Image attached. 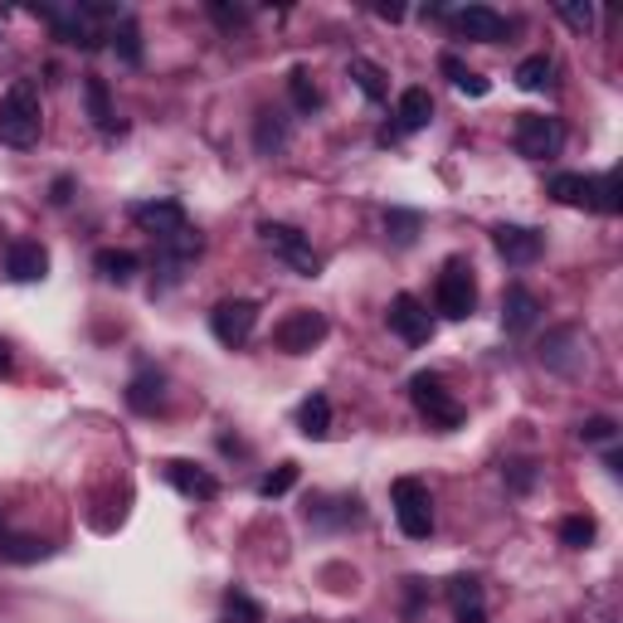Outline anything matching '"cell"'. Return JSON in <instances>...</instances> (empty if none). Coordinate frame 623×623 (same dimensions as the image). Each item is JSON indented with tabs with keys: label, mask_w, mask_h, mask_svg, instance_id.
<instances>
[{
	"label": "cell",
	"mask_w": 623,
	"mask_h": 623,
	"mask_svg": "<svg viewBox=\"0 0 623 623\" xmlns=\"http://www.w3.org/2000/svg\"><path fill=\"white\" fill-rule=\"evenodd\" d=\"M0 142L15 151L39 142V88L29 78H15L10 93L0 98Z\"/></svg>",
	"instance_id": "1"
},
{
	"label": "cell",
	"mask_w": 623,
	"mask_h": 623,
	"mask_svg": "<svg viewBox=\"0 0 623 623\" xmlns=\"http://www.w3.org/2000/svg\"><path fill=\"white\" fill-rule=\"evenodd\" d=\"M390 502H394V522H400V532L410 536V541H429V536H433V497H429V487H424L419 477H400V482L390 487Z\"/></svg>",
	"instance_id": "2"
},
{
	"label": "cell",
	"mask_w": 623,
	"mask_h": 623,
	"mask_svg": "<svg viewBox=\"0 0 623 623\" xmlns=\"http://www.w3.org/2000/svg\"><path fill=\"white\" fill-rule=\"evenodd\" d=\"M258 239H264V244L273 248L288 268H293V273H303V278H317L321 273V258H317V248H312V239L303 230H293V224L264 220V224H258Z\"/></svg>",
	"instance_id": "3"
},
{
	"label": "cell",
	"mask_w": 623,
	"mask_h": 623,
	"mask_svg": "<svg viewBox=\"0 0 623 623\" xmlns=\"http://www.w3.org/2000/svg\"><path fill=\"white\" fill-rule=\"evenodd\" d=\"M410 394H414V410H419L424 419L433 424V429H459V424L467 419L463 404L453 400L449 390H443L439 376H414V380H410Z\"/></svg>",
	"instance_id": "4"
},
{
	"label": "cell",
	"mask_w": 623,
	"mask_h": 623,
	"mask_svg": "<svg viewBox=\"0 0 623 623\" xmlns=\"http://www.w3.org/2000/svg\"><path fill=\"white\" fill-rule=\"evenodd\" d=\"M321 341H327V317L312 312V307L288 312V317L273 327V346L288 351V356H307V351L321 346Z\"/></svg>",
	"instance_id": "5"
},
{
	"label": "cell",
	"mask_w": 623,
	"mask_h": 623,
	"mask_svg": "<svg viewBox=\"0 0 623 623\" xmlns=\"http://www.w3.org/2000/svg\"><path fill=\"white\" fill-rule=\"evenodd\" d=\"M516 151L532 156V161H546V156H555L565 147V127H560L555 118H546V112H522L516 118V132H512Z\"/></svg>",
	"instance_id": "6"
},
{
	"label": "cell",
	"mask_w": 623,
	"mask_h": 623,
	"mask_svg": "<svg viewBox=\"0 0 623 623\" xmlns=\"http://www.w3.org/2000/svg\"><path fill=\"white\" fill-rule=\"evenodd\" d=\"M541 366L555 370V376H579L589 366V341L579 327H560L541 341Z\"/></svg>",
	"instance_id": "7"
},
{
	"label": "cell",
	"mask_w": 623,
	"mask_h": 623,
	"mask_svg": "<svg viewBox=\"0 0 623 623\" xmlns=\"http://www.w3.org/2000/svg\"><path fill=\"white\" fill-rule=\"evenodd\" d=\"M433 297H439V312H443V317H453V321L473 317V307H477L473 268H467L463 258H453V264L439 273V288H433Z\"/></svg>",
	"instance_id": "8"
},
{
	"label": "cell",
	"mask_w": 623,
	"mask_h": 623,
	"mask_svg": "<svg viewBox=\"0 0 623 623\" xmlns=\"http://www.w3.org/2000/svg\"><path fill=\"white\" fill-rule=\"evenodd\" d=\"M254 327H258V307L248 303V297H230V303H220L210 312V331H215V341L220 346H230L239 351L248 337H254Z\"/></svg>",
	"instance_id": "9"
},
{
	"label": "cell",
	"mask_w": 623,
	"mask_h": 623,
	"mask_svg": "<svg viewBox=\"0 0 623 623\" xmlns=\"http://www.w3.org/2000/svg\"><path fill=\"white\" fill-rule=\"evenodd\" d=\"M132 224H137L142 234H151L156 244H166V239H175L181 230H191V224H185V210L175 200H142V205H132Z\"/></svg>",
	"instance_id": "10"
},
{
	"label": "cell",
	"mask_w": 623,
	"mask_h": 623,
	"mask_svg": "<svg viewBox=\"0 0 623 623\" xmlns=\"http://www.w3.org/2000/svg\"><path fill=\"white\" fill-rule=\"evenodd\" d=\"M390 331L400 341H410V346H424V341L433 337V317H429V307L419 303V297H410V293H400L390 303Z\"/></svg>",
	"instance_id": "11"
},
{
	"label": "cell",
	"mask_w": 623,
	"mask_h": 623,
	"mask_svg": "<svg viewBox=\"0 0 623 623\" xmlns=\"http://www.w3.org/2000/svg\"><path fill=\"white\" fill-rule=\"evenodd\" d=\"M492 244H497V254H502L506 264H516V268H526V264L541 258V234L526 230V224H497Z\"/></svg>",
	"instance_id": "12"
},
{
	"label": "cell",
	"mask_w": 623,
	"mask_h": 623,
	"mask_svg": "<svg viewBox=\"0 0 623 623\" xmlns=\"http://www.w3.org/2000/svg\"><path fill=\"white\" fill-rule=\"evenodd\" d=\"M453 29L467 39H477V45H497V39H506V20L497 15L492 5H467V10H453Z\"/></svg>",
	"instance_id": "13"
},
{
	"label": "cell",
	"mask_w": 623,
	"mask_h": 623,
	"mask_svg": "<svg viewBox=\"0 0 623 623\" xmlns=\"http://www.w3.org/2000/svg\"><path fill=\"white\" fill-rule=\"evenodd\" d=\"M5 273L15 278V283H39V278L49 273V254L35 244V239H20V244H10V254H5Z\"/></svg>",
	"instance_id": "14"
},
{
	"label": "cell",
	"mask_w": 623,
	"mask_h": 623,
	"mask_svg": "<svg viewBox=\"0 0 623 623\" xmlns=\"http://www.w3.org/2000/svg\"><path fill=\"white\" fill-rule=\"evenodd\" d=\"M536 317H541V303H536L532 288H506V297H502V327L512 331V337H522V331L536 327Z\"/></svg>",
	"instance_id": "15"
},
{
	"label": "cell",
	"mask_w": 623,
	"mask_h": 623,
	"mask_svg": "<svg viewBox=\"0 0 623 623\" xmlns=\"http://www.w3.org/2000/svg\"><path fill=\"white\" fill-rule=\"evenodd\" d=\"M166 477L175 482V492L195 497V502H215V497H220V482H215L205 467H195V463H171V467H166Z\"/></svg>",
	"instance_id": "16"
},
{
	"label": "cell",
	"mask_w": 623,
	"mask_h": 623,
	"mask_svg": "<svg viewBox=\"0 0 623 623\" xmlns=\"http://www.w3.org/2000/svg\"><path fill=\"white\" fill-rule=\"evenodd\" d=\"M449 604H453V619H459V623H487V609H482V585H477L473 575L449 579Z\"/></svg>",
	"instance_id": "17"
},
{
	"label": "cell",
	"mask_w": 623,
	"mask_h": 623,
	"mask_svg": "<svg viewBox=\"0 0 623 623\" xmlns=\"http://www.w3.org/2000/svg\"><path fill=\"white\" fill-rule=\"evenodd\" d=\"M394 118H400V132H419L433 122V98L429 88H404L400 102H394Z\"/></svg>",
	"instance_id": "18"
},
{
	"label": "cell",
	"mask_w": 623,
	"mask_h": 623,
	"mask_svg": "<svg viewBox=\"0 0 623 623\" xmlns=\"http://www.w3.org/2000/svg\"><path fill=\"white\" fill-rule=\"evenodd\" d=\"M254 147H258V156H278V151L288 147V122H283V112H273V108L258 112V122H254Z\"/></svg>",
	"instance_id": "19"
},
{
	"label": "cell",
	"mask_w": 623,
	"mask_h": 623,
	"mask_svg": "<svg viewBox=\"0 0 623 623\" xmlns=\"http://www.w3.org/2000/svg\"><path fill=\"white\" fill-rule=\"evenodd\" d=\"M550 195L560 205H595V175H575V171H560L550 181Z\"/></svg>",
	"instance_id": "20"
},
{
	"label": "cell",
	"mask_w": 623,
	"mask_h": 623,
	"mask_svg": "<svg viewBox=\"0 0 623 623\" xmlns=\"http://www.w3.org/2000/svg\"><path fill=\"white\" fill-rule=\"evenodd\" d=\"M297 429H303L307 439H327L331 433V400L327 394H307L303 410H297Z\"/></svg>",
	"instance_id": "21"
},
{
	"label": "cell",
	"mask_w": 623,
	"mask_h": 623,
	"mask_svg": "<svg viewBox=\"0 0 623 623\" xmlns=\"http://www.w3.org/2000/svg\"><path fill=\"white\" fill-rule=\"evenodd\" d=\"M83 98H88V118L98 132H118V112H112V98H108V83L102 78H88L83 83Z\"/></svg>",
	"instance_id": "22"
},
{
	"label": "cell",
	"mask_w": 623,
	"mask_h": 623,
	"mask_svg": "<svg viewBox=\"0 0 623 623\" xmlns=\"http://www.w3.org/2000/svg\"><path fill=\"white\" fill-rule=\"evenodd\" d=\"M161 390H166L161 370H142V376L127 386V404H132L137 414H151L156 404H161Z\"/></svg>",
	"instance_id": "23"
},
{
	"label": "cell",
	"mask_w": 623,
	"mask_h": 623,
	"mask_svg": "<svg viewBox=\"0 0 623 623\" xmlns=\"http://www.w3.org/2000/svg\"><path fill=\"white\" fill-rule=\"evenodd\" d=\"M439 69L453 78V88L467 93V98H487V88H492V83H487L482 74H473V69H467L459 54H443V59H439Z\"/></svg>",
	"instance_id": "24"
},
{
	"label": "cell",
	"mask_w": 623,
	"mask_h": 623,
	"mask_svg": "<svg viewBox=\"0 0 623 623\" xmlns=\"http://www.w3.org/2000/svg\"><path fill=\"white\" fill-rule=\"evenodd\" d=\"M39 555H49L45 541H35V536H15V532H5V526H0V560L29 565V560H39Z\"/></svg>",
	"instance_id": "25"
},
{
	"label": "cell",
	"mask_w": 623,
	"mask_h": 623,
	"mask_svg": "<svg viewBox=\"0 0 623 623\" xmlns=\"http://www.w3.org/2000/svg\"><path fill=\"white\" fill-rule=\"evenodd\" d=\"M137 268H142V258L127 254V248H102V254H98V273L108 278V283H127Z\"/></svg>",
	"instance_id": "26"
},
{
	"label": "cell",
	"mask_w": 623,
	"mask_h": 623,
	"mask_svg": "<svg viewBox=\"0 0 623 623\" xmlns=\"http://www.w3.org/2000/svg\"><path fill=\"white\" fill-rule=\"evenodd\" d=\"M550 74H555V64H550L546 54H532V59H522V64H516V88L541 93V88H550Z\"/></svg>",
	"instance_id": "27"
},
{
	"label": "cell",
	"mask_w": 623,
	"mask_h": 623,
	"mask_svg": "<svg viewBox=\"0 0 623 623\" xmlns=\"http://www.w3.org/2000/svg\"><path fill=\"white\" fill-rule=\"evenodd\" d=\"M351 78L361 83V93H366L370 102H380V98L390 93V88H386V69L370 64V59H351Z\"/></svg>",
	"instance_id": "28"
},
{
	"label": "cell",
	"mask_w": 623,
	"mask_h": 623,
	"mask_svg": "<svg viewBox=\"0 0 623 623\" xmlns=\"http://www.w3.org/2000/svg\"><path fill=\"white\" fill-rule=\"evenodd\" d=\"M288 88H293L297 112H317L321 108V93H317V83H312L307 69H293V74H288Z\"/></svg>",
	"instance_id": "29"
},
{
	"label": "cell",
	"mask_w": 623,
	"mask_h": 623,
	"mask_svg": "<svg viewBox=\"0 0 623 623\" xmlns=\"http://www.w3.org/2000/svg\"><path fill=\"white\" fill-rule=\"evenodd\" d=\"M560 541L570 550H585L595 541V522H589V516H565V522H560Z\"/></svg>",
	"instance_id": "30"
},
{
	"label": "cell",
	"mask_w": 623,
	"mask_h": 623,
	"mask_svg": "<svg viewBox=\"0 0 623 623\" xmlns=\"http://www.w3.org/2000/svg\"><path fill=\"white\" fill-rule=\"evenodd\" d=\"M595 210H604V215H619L623 210L619 171H609V175H599V181H595Z\"/></svg>",
	"instance_id": "31"
},
{
	"label": "cell",
	"mask_w": 623,
	"mask_h": 623,
	"mask_svg": "<svg viewBox=\"0 0 623 623\" xmlns=\"http://www.w3.org/2000/svg\"><path fill=\"white\" fill-rule=\"evenodd\" d=\"M112 49H118L127 64H142V29L132 25V20H122L118 35H112Z\"/></svg>",
	"instance_id": "32"
},
{
	"label": "cell",
	"mask_w": 623,
	"mask_h": 623,
	"mask_svg": "<svg viewBox=\"0 0 623 623\" xmlns=\"http://www.w3.org/2000/svg\"><path fill=\"white\" fill-rule=\"evenodd\" d=\"M555 15L565 20L570 29H579V35H585V29L595 25V5H589V0H560V5H555Z\"/></svg>",
	"instance_id": "33"
},
{
	"label": "cell",
	"mask_w": 623,
	"mask_h": 623,
	"mask_svg": "<svg viewBox=\"0 0 623 623\" xmlns=\"http://www.w3.org/2000/svg\"><path fill=\"white\" fill-rule=\"evenodd\" d=\"M224 623H264V609H258L248 595H239V589H234V595L224 599Z\"/></svg>",
	"instance_id": "34"
},
{
	"label": "cell",
	"mask_w": 623,
	"mask_h": 623,
	"mask_svg": "<svg viewBox=\"0 0 623 623\" xmlns=\"http://www.w3.org/2000/svg\"><path fill=\"white\" fill-rule=\"evenodd\" d=\"M293 482H297V467H293V463H283L278 473H268L264 482H258V497H268V502H273V497L293 492Z\"/></svg>",
	"instance_id": "35"
},
{
	"label": "cell",
	"mask_w": 623,
	"mask_h": 623,
	"mask_svg": "<svg viewBox=\"0 0 623 623\" xmlns=\"http://www.w3.org/2000/svg\"><path fill=\"white\" fill-rule=\"evenodd\" d=\"M614 433H619V424L609 419V414H595V419L579 424V439H585V443H609Z\"/></svg>",
	"instance_id": "36"
},
{
	"label": "cell",
	"mask_w": 623,
	"mask_h": 623,
	"mask_svg": "<svg viewBox=\"0 0 623 623\" xmlns=\"http://www.w3.org/2000/svg\"><path fill=\"white\" fill-rule=\"evenodd\" d=\"M386 230H394V239H400V244H410L414 230H419V220H414V215H404V210H390V215H386Z\"/></svg>",
	"instance_id": "37"
},
{
	"label": "cell",
	"mask_w": 623,
	"mask_h": 623,
	"mask_svg": "<svg viewBox=\"0 0 623 623\" xmlns=\"http://www.w3.org/2000/svg\"><path fill=\"white\" fill-rule=\"evenodd\" d=\"M210 15H215V20H220V25H224V29H239V25H244V20H248V15H244V10H230V5H210Z\"/></svg>",
	"instance_id": "38"
},
{
	"label": "cell",
	"mask_w": 623,
	"mask_h": 623,
	"mask_svg": "<svg viewBox=\"0 0 623 623\" xmlns=\"http://www.w3.org/2000/svg\"><path fill=\"white\" fill-rule=\"evenodd\" d=\"M532 482H536V467L532 463H512V487H516V492H526Z\"/></svg>",
	"instance_id": "39"
},
{
	"label": "cell",
	"mask_w": 623,
	"mask_h": 623,
	"mask_svg": "<svg viewBox=\"0 0 623 623\" xmlns=\"http://www.w3.org/2000/svg\"><path fill=\"white\" fill-rule=\"evenodd\" d=\"M376 15H380V20H404V10H400V5H380Z\"/></svg>",
	"instance_id": "40"
},
{
	"label": "cell",
	"mask_w": 623,
	"mask_h": 623,
	"mask_svg": "<svg viewBox=\"0 0 623 623\" xmlns=\"http://www.w3.org/2000/svg\"><path fill=\"white\" fill-rule=\"evenodd\" d=\"M0 376H10V346L0 341Z\"/></svg>",
	"instance_id": "41"
}]
</instances>
